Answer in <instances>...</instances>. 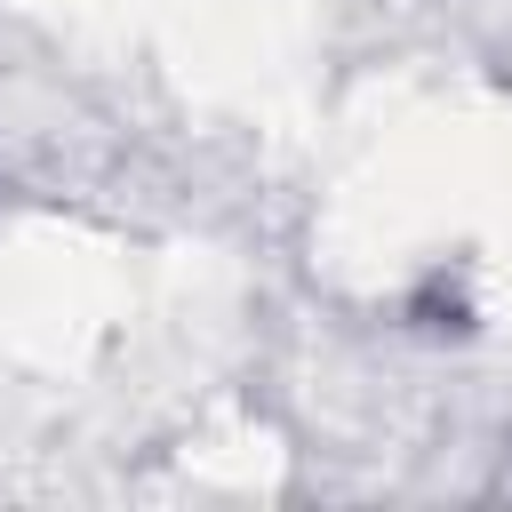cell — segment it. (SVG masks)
<instances>
[]
</instances>
